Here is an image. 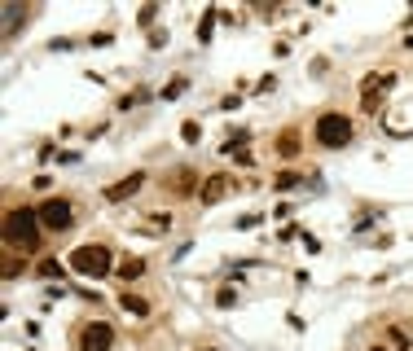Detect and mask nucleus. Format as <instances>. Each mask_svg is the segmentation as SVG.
I'll list each match as a JSON object with an SVG mask.
<instances>
[{"label":"nucleus","mask_w":413,"mask_h":351,"mask_svg":"<svg viewBox=\"0 0 413 351\" xmlns=\"http://www.w3.org/2000/svg\"><path fill=\"white\" fill-rule=\"evenodd\" d=\"M5 241L14 250H40V211L9 207L5 211Z\"/></svg>","instance_id":"nucleus-1"},{"label":"nucleus","mask_w":413,"mask_h":351,"mask_svg":"<svg viewBox=\"0 0 413 351\" xmlns=\"http://www.w3.org/2000/svg\"><path fill=\"white\" fill-rule=\"evenodd\" d=\"M312 137H317L325 150H343V145L352 141V119L338 114V110H325L317 119V128H312Z\"/></svg>","instance_id":"nucleus-2"},{"label":"nucleus","mask_w":413,"mask_h":351,"mask_svg":"<svg viewBox=\"0 0 413 351\" xmlns=\"http://www.w3.org/2000/svg\"><path fill=\"white\" fill-rule=\"evenodd\" d=\"M70 268L84 272V277H106L111 272V246H75Z\"/></svg>","instance_id":"nucleus-3"},{"label":"nucleus","mask_w":413,"mask_h":351,"mask_svg":"<svg viewBox=\"0 0 413 351\" xmlns=\"http://www.w3.org/2000/svg\"><path fill=\"white\" fill-rule=\"evenodd\" d=\"M40 224L48 228V233H66L70 224H75V215H70V202L66 198H48V202H40Z\"/></svg>","instance_id":"nucleus-4"},{"label":"nucleus","mask_w":413,"mask_h":351,"mask_svg":"<svg viewBox=\"0 0 413 351\" xmlns=\"http://www.w3.org/2000/svg\"><path fill=\"white\" fill-rule=\"evenodd\" d=\"M115 347V330L106 321H93L79 330V351H111Z\"/></svg>","instance_id":"nucleus-5"},{"label":"nucleus","mask_w":413,"mask_h":351,"mask_svg":"<svg viewBox=\"0 0 413 351\" xmlns=\"http://www.w3.org/2000/svg\"><path fill=\"white\" fill-rule=\"evenodd\" d=\"M145 185V172H132V176H124V180H115V185H106V202H124V198H132Z\"/></svg>","instance_id":"nucleus-6"},{"label":"nucleus","mask_w":413,"mask_h":351,"mask_svg":"<svg viewBox=\"0 0 413 351\" xmlns=\"http://www.w3.org/2000/svg\"><path fill=\"white\" fill-rule=\"evenodd\" d=\"M224 193H229V176H206L202 189H198V198L206 202V207H211V202H220Z\"/></svg>","instance_id":"nucleus-7"},{"label":"nucleus","mask_w":413,"mask_h":351,"mask_svg":"<svg viewBox=\"0 0 413 351\" xmlns=\"http://www.w3.org/2000/svg\"><path fill=\"white\" fill-rule=\"evenodd\" d=\"M172 189H176V193H193V189H202V185H198V172H189V167H180V172L172 176Z\"/></svg>","instance_id":"nucleus-8"},{"label":"nucleus","mask_w":413,"mask_h":351,"mask_svg":"<svg viewBox=\"0 0 413 351\" xmlns=\"http://www.w3.org/2000/svg\"><path fill=\"white\" fill-rule=\"evenodd\" d=\"M119 308H124L128 317H150V303H145L141 294H124V299H119Z\"/></svg>","instance_id":"nucleus-9"},{"label":"nucleus","mask_w":413,"mask_h":351,"mask_svg":"<svg viewBox=\"0 0 413 351\" xmlns=\"http://www.w3.org/2000/svg\"><path fill=\"white\" fill-rule=\"evenodd\" d=\"M299 150H303V145H299V132H282V141H277V154H282V159H295Z\"/></svg>","instance_id":"nucleus-10"},{"label":"nucleus","mask_w":413,"mask_h":351,"mask_svg":"<svg viewBox=\"0 0 413 351\" xmlns=\"http://www.w3.org/2000/svg\"><path fill=\"white\" fill-rule=\"evenodd\" d=\"M215 18H220L215 9H206V14H202V22H198V40H202V44L211 40V27H215Z\"/></svg>","instance_id":"nucleus-11"},{"label":"nucleus","mask_w":413,"mask_h":351,"mask_svg":"<svg viewBox=\"0 0 413 351\" xmlns=\"http://www.w3.org/2000/svg\"><path fill=\"white\" fill-rule=\"evenodd\" d=\"M141 272H145L141 259H124V268H119V277H124V281H132V277H141Z\"/></svg>","instance_id":"nucleus-12"},{"label":"nucleus","mask_w":413,"mask_h":351,"mask_svg":"<svg viewBox=\"0 0 413 351\" xmlns=\"http://www.w3.org/2000/svg\"><path fill=\"white\" fill-rule=\"evenodd\" d=\"M35 272H40V277H62V263H57V259H40Z\"/></svg>","instance_id":"nucleus-13"},{"label":"nucleus","mask_w":413,"mask_h":351,"mask_svg":"<svg viewBox=\"0 0 413 351\" xmlns=\"http://www.w3.org/2000/svg\"><path fill=\"white\" fill-rule=\"evenodd\" d=\"M180 137H185L189 145H198V137H202V128L193 123V119H185V123H180Z\"/></svg>","instance_id":"nucleus-14"},{"label":"nucleus","mask_w":413,"mask_h":351,"mask_svg":"<svg viewBox=\"0 0 413 351\" xmlns=\"http://www.w3.org/2000/svg\"><path fill=\"white\" fill-rule=\"evenodd\" d=\"M5 14H9V22H5V35H18V22H22V9H18V5H9V9H5Z\"/></svg>","instance_id":"nucleus-15"},{"label":"nucleus","mask_w":413,"mask_h":351,"mask_svg":"<svg viewBox=\"0 0 413 351\" xmlns=\"http://www.w3.org/2000/svg\"><path fill=\"white\" fill-rule=\"evenodd\" d=\"M299 172H282V176H277V189H299Z\"/></svg>","instance_id":"nucleus-16"},{"label":"nucleus","mask_w":413,"mask_h":351,"mask_svg":"<svg viewBox=\"0 0 413 351\" xmlns=\"http://www.w3.org/2000/svg\"><path fill=\"white\" fill-rule=\"evenodd\" d=\"M215 303H220V308H233V303H238V290H233V285H224L220 294H215Z\"/></svg>","instance_id":"nucleus-17"},{"label":"nucleus","mask_w":413,"mask_h":351,"mask_svg":"<svg viewBox=\"0 0 413 351\" xmlns=\"http://www.w3.org/2000/svg\"><path fill=\"white\" fill-rule=\"evenodd\" d=\"M409 48H413V35H409Z\"/></svg>","instance_id":"nucleus-18"},{"label":"nucleus","mask_w":413,"mask_h":351,"mask_svg":"<svg viewBox=\"0 0 413 351\" xmlns=\"http://www.w3.org/2000/svg\"><path fill=\"white\" fill-rule=\"evenodd\" d=\"M374 351H387V347H374Z\"/></svg>","instance_id":"nucleus-19"}]
</instances>
